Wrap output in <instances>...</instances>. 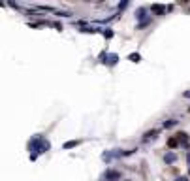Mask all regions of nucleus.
Segmentation results:
<instances>
[{
  "label": "nucleus",
  "mask_w": 190,
  "mask_h": 181,
  "mask_svg": "<svg viewBox=\"0 0 190 181\" xmlns=\"http://www.w3.org/2000/svg\"><path fill=\"white\" fill-rule=\"evenodd\" d=\"M119 179H120V174L115 172V170H107L102 177V181H119Z\"/></svg>",
  "instance_id": "f257e3e1"
},
{
  "label": "nucleus",
  "mask_w": 190,
  "mask_h": 181,
  "mask_svg": "<svg viewBox=\"0 0 190 181\" xmlns=\"http://www.w3.org/2000/svg\"><path fill=\"white\" fill-rule=\"evenodd\" d=\"M136 17H138V19H143V17H145V8H139V9L136 11ZM149 21H151V19H143V21L139 23V27H145Z\"/></svg>",
  "instance_id": "f03ea898"
},
{
  "label": "nucleus",
  "mask_w": 190,
  "mask_h": 181,
  "mask_svg": "<svg viewBox=\"0 0 190 181\" xmlns=\"http://www.w3.org/2000/svg\"><path fill=\"white\" fill-rule=\"evenodd\" d=\"M175 158H177V157H175V153H166V157H164V161L171 164V162H175Z\"/></svg>",
  "instance_id": "7ed1b4c3"
},
{
  "label": "nucleus",
  "mask_w": 190,
  "mask_h": 181,
  "mask_svg": "<svg viewBox=\"0 0 190 181\" xmlns=\"http://www.w3.org/2000/svg\"><path fill=\"white\" fill-rule=\"evenodd\" d=\"M151 9L154 11V13H158V15H162V13H164V11H166V8H164V6H158V4H156V6H152Z\"/></svg>",
  "instance_id": "20e7f679"
},
{
  "label": "nucleus",
  "mask_w": 190,
  "mask_h": 181,
  "mask_svg": "<svg viewBox=\"0 0 190 181\" xmlns=\"http://www.w3.org/2000/svg\"><path fill=\"white\" fill-rule=\"evenodd\" d=\"M106 59H107L106 62H109V64H115V62H117V59H119V57H117V55H107V57H106Z\"/></svg>",
  "instance_id": "39448f33"
},
{
  "label": "nucleus",
  "mask_w": 190,
  "mask_h": 181,
  "mask_svg": "<svg viewBox=\"0 0 190 181\" xmlns=\"http://www.w3.org/2000/svg\"><path fill=\"white\" fill-rule=\"evenodd\" d=\"M77 143H79L77 140H72V142H68V143H64V149H72V147H75Z\"/></svg>",
  "instance_id": "423d86ee"
},
{
  "label": "nucleus",
  "mask_w": 190,
  "mask_h": 181,
  "mask_svg": "<svg viewBox=\"0 0 190 181\" xmlns=\"http://www.w3.org/2000/svg\"><path fill=\"white\" fill-rule=\"evenodd\" d=\"M156 134H158V130H151L145 134V140H151V138H156Z\"/></svg>",
  "instance_id": "0eeeda50"
},
{
  "label": "nucleus",
  "mask_w": 190,
  "mask_h": 181,
  "mask_svg": "<svg viewBox=\"0 0 190 181\" xmlns=\"http://www.w3.org/2000/svg\"><path fill=\"white\" fill-rule=\"evenodd\" d=\"M177 143H179V138H170L167 140V145L170 147H177Z\"/></svg>",
  "instance_id": "6e6552de"
},
{
  "label": "nucleus",
  "mask_w": 190,
  "mask_h": 181,
  "mask_svg": "<svg viewBox=\"0 0 190 181\" xmlns=\"http://www.w3.org/2000/svg\"><path fill=\"white\" fill-rule=\"evenodd\" d=\"M130 59H132L134 62H139V55H136V53H132V55H130Z\"/></svg>",
  "instance_id": "1a4fd4ad"
},
{
  "label": "nucleus",
  "mask_w": 190,
  "mask_h": 181,
  "mask_svg": "<svg viewBox=\"0 0 190 181\" xmlns=\"http://www.w3.org/2000/svg\"><path fill=\"white\" fill-rule=\"evenodd\" d=\"M175 123H177V121H166V123H164V127H166V128H170V127H173Z\"/></svg>",
  "instance_id": "9d476101"
},
{
  "label": "nucleus",
  "mask_w": 190,
  "mask_h": 181,
  "mask_svg": "<svg viewBox=\"0 0 190 181\" xmlns=\"http://www.w3.org/2000/svg\"><path fill=\"white\" fill-rule=\"evenodd\" d=\"M175 181H188V177H177Z\"/></svg>",
  "instance_id": "9b49d317"
}]
</instances>
